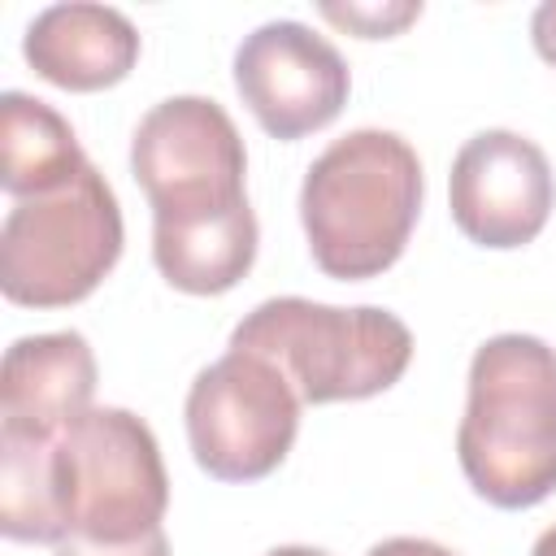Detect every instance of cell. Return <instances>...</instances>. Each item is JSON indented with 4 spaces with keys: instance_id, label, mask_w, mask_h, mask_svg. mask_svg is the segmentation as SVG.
Wrapping results in <instances>:
<instances>
[{
    "instance_id": "cell-1",
    "label": "cell",
    "mask_w": 556,
    "mask_h": 556,
    "mask_svg": "<svg viewBox=\"0 0 556 556\" xmlns=\"http://www.w3.org/2000/svg\"><path fill=\"white\" fill-rule=\"evenodd\" d=\"M456 460L495 508H534L556 491V348L495 334L473 352Z\"/></svg>"
},
{
    "instance_id": "cell-2",
    "label": "cell",
    "mask_w": 556,
    "mask_h": 556,
    "mask_svg": "<svg viewBox=\"0 0 556 556\" xmlns=\"http://www.w3.org/2000/svg\"><path fill=\"white\" fill-rule=\"evenodd\" d=\"M421 213V161L395 130H352L304 174L300 222L321 274L361 282L400 261Z\"/></svg>"
},
{
    "instance_id": "cell-3",
    "label": "cell",
    "mask_w": 556,
    "mask_h": 556,
    "mask_svg": "<svg viewBox=\"0 0 556 556\" xmlns=\"http://www.w3.org/2000/svg\"><path fill=\"white\" fill-rule=\"evenodd\" d=\"M235 352L269 361L300 395V404L369 400L395 387L413 361L408 326L387 308H339L304 295L256 304L235 330Z\"/></svg>"
},
{
    "instance_id": "cell-4",
    "label": "cell",
    "mask_w": 556,
    "mask_h": 556,
    "mask_svg": "<svg viewBox=\"0 0 556 556\" xmlns=\"http://www.w3.org/2000/svg\"><path fill=\"white\" fill-rule=\"evenodd\" d=\"M122 239L117 195L87 161L65 187L9 208L0 226V291L22 308H70L104 282Z\"/></svg>"
},
{
    "instance_id": "cell-5",
    "label": "cell",
    "mask_w": 556,
    "mask_h": 556,
    "mask_svg": "<svg viewBox=\"0 0 556 556\" xmlns=\"http://www.w3.org/2000/svg\"><path fill=\"white\" fill-rule=\"evenodd\" d=\"M52 491L65 539H139L169 508L156 434L126 408H87L52 439Z\"/></svg>"
},
{
    "instance_id": "cell-6",
    "label": "cell",
    "mask_w": 556,
    "mask_h": 556,
    "mask_svg": "<svg viewBox=\"0 0 556 556\" xmlns=\"http://www.w3.org/2000/svg\"><path fill=\"white\" fill-rule=\"evenodd\" d=\"M130 169L152 204V222L217 217L248 204L243 139L230 113L204 96L152 104L130 139Z\"/></svg>"
},
{
    "instance_id": "cell-7",
    "label": "cell",
    "mask_w": 556,
    "mask_h": 556,
    "mask_svg": "<svg viewBox=\"0 0 556 556\" xmlns=\"http://www.w3.org/2000/svg\"><path fill=\"white\" fill-rule=\"evenodd\" d=\"M187 443L217 482H256L274 473L300 430L295 387L252 352H226L204 365L187 391Z\"/></svg>"
},
{
    "instance_id": "cell-8",
    "label": "cell",
    "mask_w": 556,
    "mask_h": 556,
    "mask_svg": "<svg viewBox=\"0 0 556 556\" xmlns=\"http://www.w3.org/2000/svg\"><path fill=\"white\" fill-rule=\"evenodd\" d=\"M235 91L265 135L300 139L343 113L352 74L339 48L304 22H265L235 52Z\"/></svg>"
},
{
    "instance_id": "cell-9",
    "label": "cell",
    "mask_w": 556,
    "mask_h": 556,
    "mask_svg": "<svg viewBox=\"0 0 556 556\" xmlns=\"http://www.w3.org/2000/svg\"><path fill=\"white\" fill-rule=\"evenodd\" d=\"M447 204L460 235L478 248L530 243L556 204V178L543 148L517 130H478L452 161Z\"/></svg>"
},
{
    "instance_id": "cell-10",
    "label": "cell",
    "mask_w": 556,
    "mask_h": 556,
    "mask_svg": "<svg viewBox=\"0 0 556 556\" xmlns=\"http://www.w3.org/2000/svg\"><path fill=\"white\" fill-rule=\"evenodd\" d=\"M96 352L78 330L22 334L4 352L0 404L4 430L30 439H56L74 417L91 408Z\"/></svg>"
},
{
    "instance_id": "cell-11",
    "label": "cell",
    "mask_w": 556,
    "mask_h": 556,
    "mask_svg": "<svg viewBox=\"0 0 556 556\" xmlns=\"http://www.w3.org/2000/svg\"><path fill=\"white\" fill-rule=\"evenodd\" d=\"M26 65L61 91H104L139 61V30L109 4H52L22 39Z\"/></svg>"
},
{
    "instance_id": "cell-12",
    "label": "cell",
    "mask_w": 556,
    "mask_h": 556,
    "mask_svg": "<svg viewBox=\"0 0 556 556\" xmlns=\"http://www.w3.org/2000/svg\"><path fill=\"white\" fill-rule=\"evenodd\" d=\"M256 239L261 230L252 204L217 217L152 222V261L169 287L187 295H222L252 269Z\"/></svg>"
},
{
    "instance_id": "cell-13",
    "label": "cell",
    "mask_w": 556,
    "mask_h": 556,
    "mask_svg": "<svg viewBox=\"0 0 556 556\" xmlns=\"http://www.w3.org/2000/svg\"><path fill=\"white\" fill-rule=\"evenodd\" d=\"M87 165L74 126L26 91L0 96V187L13 200H30L65 187Z\"/></svg>"
},
{
    "instance_id": "cell-14",
    "label": "cell",
    "mask_w": 556,
    "mask_h": 556,
    "mask_svg": "<svg viewBox=\"0 0 556 556\" xmlns=\"http://www.w3.org/2000/svg\"><path fill=\"white\" fill-rule=\"evenodd\" d=\"M0 530L13 543H61L65 526L52 491V439L0 430Z\"/></svg>"
},
{
    "instance_id": "cell-15",
    "label": "cell",
    "mask_w": 556,
    "mask_h": 556,
    "mask_svg": "<svg viewBox=\"0 0 556 556\" xmlns=\"http://www.w3.org/2000/svg\"><path fill=\"white\" fill-rule=\"evenodd\" d=\"M321 17L348 26L361 39H387L421 17V4H321Z\"/></svg>"
},
{
    "instance_id": "cell-16",
    "label": "cell",
    "mask_w": 556,
    "mask_h": 556,
    "mask_svg": "<svg viewBox=\"0 0 556 556\" xmlns=\"http://www.w3.org/2000/svg\"><path fill=\"white\" fill-rule=\"evenodd\" d=\"M52 556H169V543H165L161 530H148V534H139V539H122V543L70 534L65 543L52 547Z\"/></svg>"
},
{
    "instance_id": "cell-17",
    "label": "cell",
    "mask_w": 556,
    "mask_h": 556,
    "mask_svg": "<svg viewBox=\"0 0 556 556\" xmlns=\"http://www.w3.org/2000/svg\"><path fill=\"white\" fill-rule=\"evenodd\" d=\"M530 39H534V52L556 70V0H543L530 17Z\"/></svg>"
},
{
    "instance_id": "cell-18",
    "label": "cell",
    "mask_w": 556,
    "mask_h": 556,
    "mask_svg": "<svg viewBox=\"0 0 556 556\" xmlns=\"http://www.w3.org/2000/svg\"><path fill=\"white\" fill-rule=\"evenodd\" d=\"M365 556H456V552H447V547H439V543H430V539H408V534H395V539L374 543Z\"/></svg>"
},
{
    "instance_id": "cell-19",
    "label": "cell",
    "mask_w": 556,
    "mask_h": 556,
    "mask_svg": "<svg viewBox=\"0 0 556 556\" xmlns=\"http://www.w3.org/2000/svg\"><path fill=\"white\" fill-rule=\"evenodd\" d=\"M530 556H556V526H547V530H543V534L534 539Z\"/></svg>"
},
{
    "instance_id": "cell-20",
    "label": "cell",
    "mask_w": 556,
    "mask_h": 556,
    "mask_svg": "<svg viewBox=\"0 0 556 556\" xmlns=\"http://www.w3.org/2000/svg\"><path fill=\"white\" fill-rule=\"evenodd\" d=\"M265 556H330V552H321V547H300V543H291V547H274V552H265Z\"/></svg>"
}]
</instances>
